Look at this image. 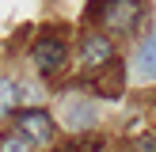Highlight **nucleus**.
I'll return each mask as SVG.
<instances>
[{"label":"nucleus","instance_id":"obj_8","mask_svg":"<svg viewBox=\"0 0 156 152\" xmlns=\"http://www.w3.org/2000/svg\"><path fill=\"white\" fill-rule=\"evenodd\" d=\"M0 152H34V144L19 129H8V133H0Z\"/></svg>","mask_w":156,"mask_h":152},{"label":"nucleus","instance_id":"obj_4","mask_svg":"<svg viewBox=\"0 0 156 152\" xmlns=\"http://www.w3.org/2000/svg\"><path fill=\"white\" fill-rule=\"evenodd\" d=\"M114 61V42L111 34H103V30H88V34L80 38V65L84 68H103Z\"/></svg>","mask_w":156,"mask_h":152},{"label":"nucleus","instance_id":"obj_3","mask_svg":"<svg viewBox=\"0 0 156 152\" xmlns=\"http://www.w3.org/2000/svg\"><path fill=\"white\" fill-rule=\"evenodd\" d=\"M15 129H19L30 144H50L53 141V118L42 110V106H27V110H19Z\"/></svg>","mask_w":156,"mask_h":152},{"label":"nucleus","instance_id":"obj_1","mask_svg":"<svg viewBox=\"0 0 156 152\" xmlns=\"http://www.w3.org/2000/svg\"><path fill=\"white\" fill-rule=\"evenodd\" d=\"M91 15L103 27L118 30V34H129L145 19V0H91Z\"/></svg>","mask_w":156,"mask_h":152},{"label":"nucleus","instance_id":"obj_7","mask_svg":"<svg viewBox=\"0 0 156 152\" xmlns=\"http://www.w3.org/2000/svg\"><path fill=\"white\" fill-rule=\"evenodd\" d=\"M15 106H19V84L8 80V76H0V118L12 114Z\"/></svg>","mask_w":156,"mask_h":152},{"label":"nucleus","instance_id":"obj_6","mask_svg":"<svg viewBox=\"0 0 156 152\" xmlns=\"http://www.w3.org/2000/svg\"><path fill=\"white\" fill-rule=\"evenodd\" d=\"M133 80H145V84L156 80V30L141 42V50L133 57Z\"/></svg>","mask_w":156,"mask_h":152},{"label":"nucleus","instance_id":"obj_9","mask_svg":"<svg viewBox=\"0 0 156 152\" xmlns=\"http://www.w3.org/2000/svg\"><path fill=\"white\" fill-rule=\"evenodd\" d=\"M137 152H156V133H145V137H137Z\"/></svg>","mask_w":156,"mask_h":152},{"label":"nucleus","instance_id":"obj_5","mask_svg":"<svg viewBox=\"0 0 156 152\" xmlns=\"http://www.w3.org/2000/svg\"><path fill=\"white\" fill-rule=\"evenodd\" d=\"M61 122H65L69 129H91L99 122V110H95V103L91 99H80V95H73V99H65L61 103Z\"/></svg>","mask_w":156,"mask_h":152},{"label":"nucleus","instance_id":"obj_2","mask_svg":"<svg viewBox=\"0 0 156 152\" xmlns=\"http://www.w3.org/2000/svg\"><path fill=\"white\" fill-rule=\"evenodd\" d=\"M30 61H34V68L42 76H57L61 68H65V61H69V46H65V38H57V34H42L34 42V50H30Z\"/></svg>","mask_w":156,"mask_h":152}]
</instances>
